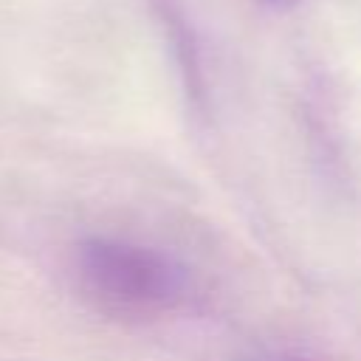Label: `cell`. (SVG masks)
Masks as SVG:
<instances>
[{
  "label": "cell",
  "instance_id": "cell-1",
  "mask_svg": "<svg viewBox=\"0 0 361 361\" xmlns=\"http://www.w3.org/2000/svg\"><path fill=\"white\" fill-rule=\"evenodd\" d=\"M71 271L79 293L96 310L127 322L178 313L192 299L189 268L166 248L133 237H82L73 248Z\"/></svg>",
  "mask_w": 361,
  "mask_h": 361
},
{
  "label": "cell",
  "instance_id": "cell-2",
  "mask_svg": "<svg viewBox=\"0 0 361 361\" xmlns=\"http://www.w3.org/2000/svg\"><path fill=\"white\" fill-rule=\"evenodd\" d=\"M259 3H265L268 8H290V6H296L299 0H259Z\"/></svg>",
  "mask_w": 361,
  "mask_h": 361
}]
</instances>
